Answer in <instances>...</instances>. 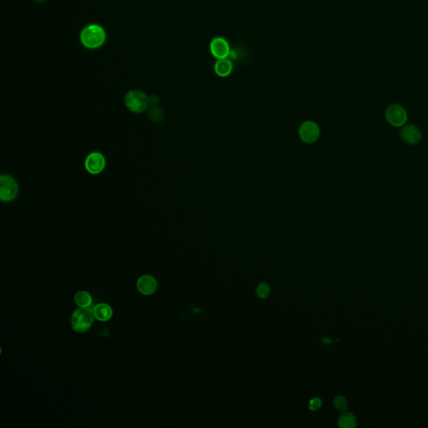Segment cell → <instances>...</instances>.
Masks as SVG:
<instances>
[{"label": "cell", "mask_w": 428, "mask_h": 428, "mask_svg": "<svg viewBox=\"0 0 428 428\" xmlns=\"http://www.w3.org/2000/svg\"><path fill=\"white\" fill-rule=\"evenodd\" d=\"M125 106L134 113H142L148 108V96L139 90H132L128 92L125 97Z\"/></svg>", "instance_id": "3"}, {"label": "cell", "mask_w": 428, "mask_h": 428, "mask_svg": "<svg viewBox=\"0 0 428 428\" xmlns=\"http://www.w3.org/2000/svg\"><path fill=\"white\" fill-rule=\"evenodd\" d=\"M94 310L90 307L76 309L71 317L73 331L79 333L88 331L94 323Z\"/></svg>", "instance_id": "2"}, {"label": "cell", "mask_w": 428, "mask_h": 428, "mask_svg": "<svg viewBox=\"0 0 428 428\" xmlns=\"http://www.w3.org/2000/svg\"><path fill=\"white\" fill-rule=\"evenodd\" d=\"M19 194V185L12 176L4 174L0 178V199L9 203Z\"/></svg>", "instance_id": "4"}, {"label": "cell", "mask_w": 428, "mask_h": 428, "mask_svg": "<svg viewBox=\"0 0 428 428\" xmlns=\"http://www.w3.org/2000/svg\"><path fill=\"white\" fill-rule=\"evenodd\" d=\"M214 70L220 77H227L233 71V63L228 58L220 59L215 63Z\"/></svg>", "instance_id": "11"}, {"label": "cell", "mask_w": 428, "mask_h": 428, "mask_svg": "<svg viewBox=\"0 0 428 428\" xmlns=\"http://www.w3.org/2000/svg\"><path fill=\"white\" fill-rule=\"evenodd\" d=\"M386 118L387 122L396 127H400L405 125L407 121L406 111L402 106L398 104H393L388 106L386 111Z\"/></svg>", "instance_id": "5"}, {"label": "cell", "mask_w": 428, "mask_h": 428, "mask_svg": "<svg viewBox=\"0 0 428 428\" xmlns=\"http://www.w3.org/2000/svg\"><path fill=\"white\" fill-rule=\"evenodd\" d=\"M93 310H94L95 319L103 322L111 320L113 314L111 306H108L107 304H99L94 307Z\"/></svg>", "instance_id": "12"}, {"label": "cell", "mask_w": 428, "mask_h": 428, "mask_svg": "<svg viewBox=\"0 0 428 428\" xmlns=\"http://www.w3.org/2000/svg\"><path fill=\"white\" fill-rule=\"evenodd\" d=\"M210 51L217 60L228 58L230 55V45L224 38L215 37L210 43Z\"/></svg>", "instance_id": "8"}, {"label": "cell", "mask_w": 428, "mask_h": 428, "mask_svg": "<svg viewBox=\"0 0 428 428\" xmlns=\"http://www.w3.org/2000/svg\"><path fill=\"white\" fill-rule=\"evenodd\" d=\"M75 302L80 308H87L92 305V298L87 291H80L75 295Z\"/></svg>", "instance_id": "14"}, {"label": "cell", "mask_w": 428, "mask_h": 428, "mask_svg": "<svg viewBox=\"0 0 428 428\" xmlns=\"http://www.w3.org/2000/svg\"><path fill=\"white\" fill-rule=\"evenodd\" d=\"M338 425L342 428H353L357 425V420L355 415L350 412H345L339 417Z\"/></svg>", "instance_id": "13"}, {"label": "cell", "mask_w": 428, "mask_h": 428, "mask_svg": "<svg viewBox=\"0 0 428 428\" xmlns=\"http://www.w3.org/2000/svg\"><path fill=\"white\" fill-rule=\"evenodd\" d=\"M321 406V400L320 398H314L309 401V409L312 411H316Z\"/></svg>", "instance_id": "18"}, {"label": "cell", "mask_w": 428, "mask_h": 428, "mask_svg": "<svg viewBox=\"0 0 428 428\" xmlns=\"http://www.w3.org/2000/svg\"><path fill=\"white\" fill-rule=\"evenodd\" d=\"M270 285L266 283H262V284H259L256 289V294L260 299H266L270 295Z\"/></svg>", "instance_id": "16"}, {"label": "cell", "mask_w": 428, "mask_h": 428, "mask_svg": "<svg viewBox=\"0 0 428 428\" xmlns=\"http://www.w3.org/2000/svg\"><path fill=\"white\" fill-rule=\"evenodd\" d=\"M137 289L143 295H151L156 292L157 282L151 275H143L137 281Z\"/></svg>", "instance_id": "10"}, {"label": "cell", "mask_w": 428, "mask_h": 428, "mask_svg": "<svg viewBox=\"0 0 428 428\" xmlns=\"http://www.w3.org/2000/svg\"><path fill=\"white\" fill-rule=\"evenodd\" d=\"M81 39L86 47L97 49L106 41V33L100 25H89L81 32Z\"/></svg>", "instance_id": "1"}, {"label": "cell", "mask_w": 428, "mask_h": 428, "mask_svg": "<svg viewBox=\"0 0 428 428\" xmlns=\"http://www.w3.org/2000/svg\"><path fill=\"white\" fill-rule=\"evenodd\" d=\"M334 405L339 411L345 412V410L347 409V400H346V398L342 397V396H338L334 400Z\"/></svg>", "instance_id": "17"}, {"label": "cell", "mask_w": 428, "mask_h": 428, "mask_svg": "<svg viewBox=\"0 0 428 428\" xmlns=\"http://www.w3.org/2000/svg\"><path fill=\"white\" fill-rule=\"evenodd\" d=\"M106 166V161L102 153L94 152L90 153L85 160V167L92 175H97L103 172Z\"/></svg>", "instance_id": "6"}, {"label": "cell", "mask_w": 428, "mask_h": 428, "mask_svg": "<svg viewBox=\"0 0 428 428\" xmlns=\"http://www.w3.org/2000/svg\"><path fill=\"white\" fill-rule=\"evenodd\" d=\"M300 136L306 143H313L316 142L320 136V128L316 123L306 122L300 128Z\"/></svg>", "instance_id": "9"}, {"label": "cell", "mask_w": 428, "mask_h": 428, "mask_svg": "<svg viewBox=\"0 0 428 428\" xmlns=\"http://www.w3.org/2000/svg\"><path fill=\"white\" fill-rule=\"evenodd\" d=\"M148 116L153 122H160L164 118V112L162 109L154 106L150 109Z\"/></svg>", "instance_id": "15"}, {"label": "cell", "mask_w": 428, "mask_h": 428, "mask_svg": "<svg viewBox=\"0 0 428 428\" xmlns=\"http://www.w3.org/2000/svg\"><path fill=\"white\" fill-rule=\"evenodd\" d=\"M400 139L408 145H416L422 139V132L418 126L415 124H406L402 125L399 131Z\"/></svg>", "instance_id": "7"}, {"label": "cell", "mask_w": 428, "mask_h": 428, "mask_svg": "<svg viewBox=\"0 0 428 428\" xmlns=\"http://www.w3.org/2000/svg\"><path fill=\"white\" fill-rule=\"evenodd\" d=\"M34 1H35V2H37V3H45V2H46L47 0H34Z\"/></svg>", "instance_id": "20"}, {"label": "cell", "mask_w": 428, "mask_h": 428, "mask_svg": "<svg viewBox=\"0 0 428 428\" xmlns=\"http://www.w3.org/2000/svg\"><path fill=\"white\" fill-rule=\"evenodd\" d=\"M159 100H160V99H159L158 95H155V94L148 96V102H149V105H151V106H156L158 103Z\"/></svg>", "instance_id": "19"}]
</instances>
